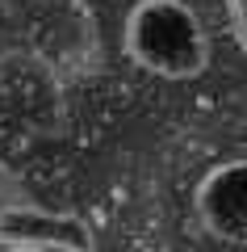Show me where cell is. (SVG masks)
<instances>
[{
  "label": "cell",
  "mask_w": 247,
  "mask_h": 252,
  "mask_svg": "<svg viewBox=\"0 0 247 252\" xmlns=\"http://www.w3.org/2000/svg\"><path fill=\"white\" fill-rule=\"evenodd\" d=\"M122 51L159 80H197L210 67L205 21L185 0H138L126 13Z\"/></svg>",
  "instance_id": "cell-1"
},
{
  "label": "cell",
  "mask_w": 247,
  "mask_h": 252,
  "mask_svg": "<svg viewBox=\"0 0 247 252\" xmlns=\"http://www.w3.org/2000/svg\"><path fill=\"white\" fill-rule=\"evenodd\" d=\"M193 210L210 235L247 248V156L210 168L193 189Z\"/></svg>",
  "instance_id": "cell-2"
},
{
  "label": "cell",
  "mask_w": 247,
  "mask_h": 252,
  "mask_svg": "<svg viewBox=\"0 0 247 252\" xmlns=\"http://www.w3.org/2000/svg\"><path fill=\"white\" fill-rule=\"evenodd\" d=\"M0 240L26 252H92V235L76 215H55V210L38 206L0 210Z\"/></svg>",
  "instance_id": "cell-3"
},
{
  "label": "cell",
  "mask_w": 247,
  "mask_h": 252,
  "mask_svg": "<svg viewBox=\"0 0 247 252\" xmlns=\"http://www.w3.org/2000/svg\"><path fill=\"white\" fill-rule=\"evenodd\" d=\"M226 21H230V34H235L239 51L247 55V0H226Z\"/></svg>",
  "instance_id": "cell-4"
}]
</instances>
